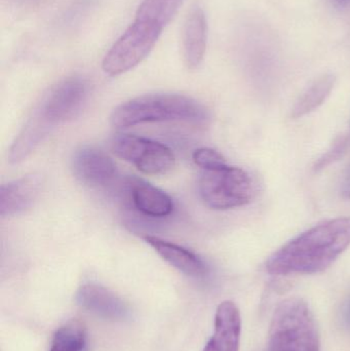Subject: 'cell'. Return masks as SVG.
I'll return each mask as SVG.
<instances>
[{
    "label": "cell",
    "instance_id": "obj_1",
    "mask_svg": "<svg viewBox=\"0 0 350 351\" xmlns=\"http://www.w3.org/2000/svg\"><path fill=\"white\" fill-rule=\"evenodd\" d=\"M350 245V218L340 217L316 225L286 243L269 257L273 276L325 271Z\"/></svg>",
    "mask_w": 350,
    "mask_h": 351
},
{
    "label": "cell",
    "instance_id": "obj_2",
    "mask_svg": "<svg viewBox=\"0 0 350 351\" xmlns=\"http://www.w3.org/2000/svg\"><path fill=\"white\" fill-rule=\"evenodd\" d=\"M207 108L190 97L179 94H149L137 97L117 106L110 121L117 129H127L146 123L185 121L205 123Z\"/></svg>",
    "mask_w": 350,
    "mask_h": 351
},
{
    "label": "cell",
    "instance_id": "obj_3",
    "mask_svg": "<svg viewBox=\"0 0 350 351\" xmlns=\"http://www.w3.org/2000/svg\"><path fill=\"white\" fill-rule=\"evenodd\" d=\"M320 334L312 309L298 297L282 301L271 319L268 351H320Z\"/></svg>",
    "mask_w": 350,
    "mask_h": 351
},
{
    "label": "cell",
    "instance_id": "obj_4",
    "mask_svg": "<svg viewBox=\"0 0 350 351\" xmlns=\"http://www.w3.org/2000/svg\"><path fill=\"white\" fill-rule=\"evenodd\" d=\"M199 195L214 210H229L250 204L256 194L251 176L228 165L203 170L199 183Z\"/></svg>",
    "mask_w": 350,
    "mask_h": 351
},
{
    "label": "cell",
    "instance_id": "obj_5",
    "mask_svg": "<svg viewBox=\"0 0 350 351\" xmlns=\"http://www.w3.org/2000/svg\"><path fill=\"white\" fill-rule=\"evenodd\" d=\"M162 30L152 23L135 18L105 56L102 63L105 73L121 75L139 65L151 53Z\"/></svg>",
    "mask_w": 350,
    "mask_h": 351
},
{
    "label": "cell",
    "instance_id": "obj_6",
    "mask_svg": "<svg viewBox=\"0 0 350 351\" xmlns=\"http://www.w3.org/2000/svg\"><path fill=\"white\" fill-rule=\"evenodd\" d=\"M111 149L144 174H168L175 167V156L170 148L139 136L117 134L111 142Z\"/></svg>",
    "mask_w": 350,
    "mask_h": 351
},
{
    "label": "cell",
    "instance_id": "obj_7",
    "mask_svg": "<svg viewBox=\"0 0 350 351\" xmlns=\"http://www.w3.org/2000/svg\"><path fill=\"white\" fill-rule=\"evenodd\" d=\"M90 84L82 76L64 78L53 86L35 110L51 127L79 115L88 101Z\"/></svg>",
    "mask_w": 350,
    "mask_h": 351
},
{
    "label": "cell",
    "instance_id": "obj_8",
    "mask_svg": "<svg viewBox=\"0 0 350 351\" xmlns=\"http://www.w3.org/2000/svg\"><path fill=\"white\" fill-rule=\"evenodd\" d=\"M71 168L82 183L88 186H105L116 176V165L102 150L84 146L74 152Z\"/></svg>",
    "mask_w": 350,
    "mask_h": 351
},
{
    "label": "cell",
    "instance_id": "obj_9",
    "mask_svg": "<svg viewBox=\"0 0 350 351\" xmlns=\"http://www.w3.org/2000/svg\"><path fill=\"white\" fill-rule=\"evenodd\" d=\"M125 191L129 204L142 216L166 218L174 210V202L168 193L139 178H127Z\"/></svg>",
    "mask_w": 350,
    "mask_h": 351
},
{
    "label": "cell",
    "instance_id": "obj_10",
    "mask_svg": "<svg viewBox=\"0 0 350 351\" xmlns=\"http://www.w3.org/2000/svg\"><path fill=\"white\" fill-rule=\"evenodd\" d=\"M76 301L82 308L113 322L125 321L129 317L127 303L114 292L97 284H86L78 289Z\"/></svg>",
    "mask_w": 350,
    "mask_h": 351
},
{
    "label": "cell",
    "instance_id": "obj_11",
    "mask_svg": "<svg viewBox=\"0 0 350 351\" xmlns=\"http://www.w3.org/2000/svg\"><path fill=\"white\" fill-rule=\"evenodd\" d=\"M43 185L41 174H29L0 187V215L12 217L30 208Z\"/></svg>",
    "mask_w": 350,
    "mask_h": 351
},
{
    "label": "cell",
    "instance_id": "obj_12",
    "mask_svg": "<svg viewBox=\"0 0 350 351\" xmlns=\"http://www.w3.org/2000/svg\"><path fill=\"white\" fill-rule=\"evenodd\" d=\"M240 332V309L232 301H224L218 306L215 331L203 351H238Z\"/></svg>",
    "mask_w": 350,
    "mask_h": 351
},
{
    "label": "cell",
    "instance_id": "obj_13",
    "mask_svg": "<svg viewBox=\"0 0 350 351\" xmlns=\"http://www.w3.org/2000/svg\"><path fill=\"white\" fill-rule=\"evenodd\" d=\"M208 43V22L201 6H193L182 28V53L189 69H195L205 58Z\"/></svg>",
    "mask_w": 350,
    "mask_h": 351
},
{
    "label": "cell",
    "instance_id": "obj_14",
    "mask_svg": "<svg viewBox=\"0 0 350 351\" xmlns=\"http://www.w3.org/2000/svg\"><path fill=\"white\" fill-rule=\"evenodd\" d=\"M143 239L164 261L179 271L193 278H201L207 274V265L197 254L153 235H144Z\"/></svg>",
    "mask_w": 350,
    "mask_h": 351
},
{
    "label": "cell",
    "instance_id": "obj_15",
    "mask_svg": "<svg viewBox=\"0 0 350 351\" xmlns=\"http://www.w3.org/2000/svg\"><path fill=\"white\" fill-rule=\"evenodd\" d=\"M51 130L53 128L39 115V113L37 111H33L30 119L21 130L18 137L10 147V154H8L10 162L12 164H18L24 160L51 133Z\"/></svg>",
    "mask_w": 350,
    "mask_h": 351
},
{
    "label": "cell",
    "instance_id": "obj_16",
    "mask_svg": "<svg viewBox=\"0 0 350 351\" xmlns=\"http://www.w3.org/2000/svg\"><path fill=\"white\" fill-rule=\"evenodd\" d=\"M335 80V76L332 74H325L318 78L298 99L292 109V117L299 119L318 109L330 96Z\"/></svg>",
    "mask_w": 350,
    "mask_h": 351
},
{
    "label": "cell",
    "instance_id": "obj_17",
    "mask_svg": "<svg viewBox=\"0 0 350 351\" xmlns=\"http://www.w3.org/2000/svg\"><path fill=\"white\" fill-rule=\"evenodd\" d=\"M182 2L183 0H143L136 12V19L164 29L178 12Z\"/></svg>",
    "mask_w": 350,
    "mask_h": 351
},
{
    "label": "cell",
    "instance_id": "obj_18",
    "mask_svg": "<svg viewBox=\"0 0 350 351\" xmlns=\"http://www.w3.org/2000/svg\"><path fill=\"white\" fill-rule=\"evenodd\" d=\"M86 344V328L80 322L73 319L57 330L49 351H84Z\"/></svg>",
    "mask_w": 350,
    "mask_h": 351
},
{
    "label": "cell",
    "instance_id": "obj_19",
    "mask_svg": "<svg viewBox=\"0 0 350 351\" xmlns=\"http://www.w3.org/2000/svg\"><path fill=\"white\" fill-rule=\"evenodd\" d=\"M192 158L195 164L203 170H212L227 165L225 158L211 148H199L195 150Z\"/></svg>",
    "mask_w": 350,
    "mask_h": 351
},
{
    "label": "cell",
    "instance_id": "obj_20",
    "mask_svg": "<svg viewBox=\"0 0 350 351\" xmlns=\"http://www.w3.org/2000/svg\"><path fill=\"white\" fill-rule=\"evenodd\" d=\"M345 146H347V141H345V138H340V139L337 140L334 145L332 146V148L318 160V165L316 166V170L324 169L325 167L336 160L341 156V154L345 152Z\"/></svg>",
    "mask_w": 350,
    "mask_h": 351
},
{
    "label": "cell",
    "instance_id": "obj_21",
    "mask_svg": "<svg viewBox=\"0 0 350 351\" xmlns=\"http://www.w3.org/2000/svg\"><path fill=\"white\" fill-rule=\"evenodd\" d=\"M345 319L347 325L349 326L350 329V299L349 303H347V306H345Z\"/></svg>",
    "mask_w": 350,
    "mask_h": 351
},
{
    "label": "cell",
    "instance_id": "obj_22",
    "mask_svg": "<svg viewBox=\"0 0 350 351\" xmlns=\"http://www.w3.org/2000/svg\"><path fill=\"white\" fill-rule=\"evenodd\" d=\"M334 2L339 6H347L350 4V0H334Z\"/></svg>",
    "mask_w": 350,
    "mask_h": 351
},
{
    "label": "cell",
    "instance_id": "obj_23",
    "mask_svg": "<svg viewBox=\"0 0 350 351\" xmlns=\"http://www.w3.org/2000/svg\"><path fill=\"white\" fill-rule=\"evenodd\" d=\"M347 190L350 192V176H349V183L347 184Z\"/></svg>",
    "mask_w": 350,
    "mask_h": 351
}]
</instances>
